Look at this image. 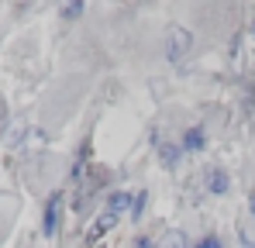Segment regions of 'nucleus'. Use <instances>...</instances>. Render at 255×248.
<instances>
[{"mask_svg":"<svg viewBox=\"0 0 255 248\" xmlns=\"http://www.w3.org/2000/svg\"><path fill=\"white\" fill-rule=\"evenodd\" d=\"M190 31L186 28H169V45H166V52H169L172 62H179L183 55H186V48H190Z\"/></svg>","mask_w":255,"mask_h":248,"instance_id":"nucleus-1","label":"nucleus"},{"mask_svg":"<svg viewBox=\"0 0 255 248\" xmlns=\"http://www.w3.org/2000/svg\"><path fill=\"white\" fill-rule=\"evenodd\" d=\"M55 228H59V193L45 204V224H42V231L52 238V235H55Z\"/></svg>","mask_w":255,"mask_h":248,"instance_id":"nucleus-2","label":"nucleus"},{"mask_svg":"<svg viewBox=\"0 0 255 248\" xmlns=\"http://www.w3.org/2000/svg\"><path fill=\"white\" fill-rule=\"evenodd\" d=\"M111 224H118V214H111V210H107V214H104V217L93 224V231H90V242H97V238H100V235H104Z\"/></svg>","mask_w":255,"mask_h":248,"instance_id":"nucleus-3","label":"nucleus"},{"mask_svg":"<svg viewBox=\"0 0 255 248\" xmlns=\"http://www.w3.org/2000/svg\"><path fill=\"white\" fill-rule=\"evenodd\" d=\"M131 204H134V200H131V193H114V197H111V204H107V210H111V214H121V210H128Z\"/></svg>","mask_w":255,"mask_h":248,"instance_id":"nucleus-4","label":"nucleus"},{"mask_svg":"<svg viewBox=\"0 0 255 248\" xmlns=\"http://www.w3.org/2000/svg\"><path fill=\"white\" fill-rule=\"evenodd\" d=\"M183 145L186 148H204V127H190L186 138H183Z\"/></svg>","mask_w":255,"mask_h":248,"instance_id":"nucleus-5","label":"nucleus"},{"mask_svg":"<svg viewBox=\"0 0 255 248\" xmlns=\"http://www.w3.org/2000/svg\"><path fill=\"white\" fill-rule=\"evenodd\" d=\"M211 190L214 193H228V176L217 169V172H211Z\"/></svg>","mask_w":255,"mask_h":248,"instance_id":"nucleus-6","label":"nucleus"},{"mask_svg":"<svg viewBox=\"0 0 255 248\" xmlns=\"http://www.w3.org/2000/svg\"><path fill=\"white\" fill-rule=\"evenodd\" d=\"M145 200H148L145 193H138V197H134V204H131V214H134V217H141V210H145Z\"/></svg>","mask_w":255,"mask_h":248,"instance_id":"nucleus-7","label":"nucleus"},{"mask_svg":"<svg viewBox=\"0 0 255 248\" xmlns=\"http://www.w3.org/2000/svg\"><path fill=\"white\" fill-rule=\"evenodd\" d=\"M162 159H166V162H176V159H179V148H172V145H162Z\"/></svg>","mask_w":255,"mask_h":248,"instance_id":"nucleus-8","label":"nucleus"},{"mask_svg":"<svg viewBox=\"0 0 255 248\" xmlns=\"http://www.w3.org/2000/svg\"><path fill=\"white\" fill-rule=\"evenodd\" d=\"M197 248H221V242H217V238H204Z\"/></svg>","mask_w":255,"mask_h":248,"instance_id":"nucleus-9","label":"nucleus"},{"mask_svg":"<svg viewBox=\"0 0 255 248\" xmlns=\"http://www.w3.org/2000/svg\"><path fill=\"white\" fill-rule=\"evenodd\" d=\"M238 238H242V248H255V242H252V238H249V231H242Z\"/></svg>","mask_w":255,"mask_h":248,"instance_id":"nucleus-10","label":"nucleus"},{"mask_svg":"<svg viewBox=\"0 0 255 248\" xmlns=\"http://www.w3.org/2000/svg\"><path fill=\"white\" fill-rule=\"evenodd\" d=\"M134 248H152V245H148L145 238H138V242H134Z\"/></svg>","mask_w":255,"mask_h":248,"instance_id":"nucleus-11","label":"nucleus"}]
</instances>
